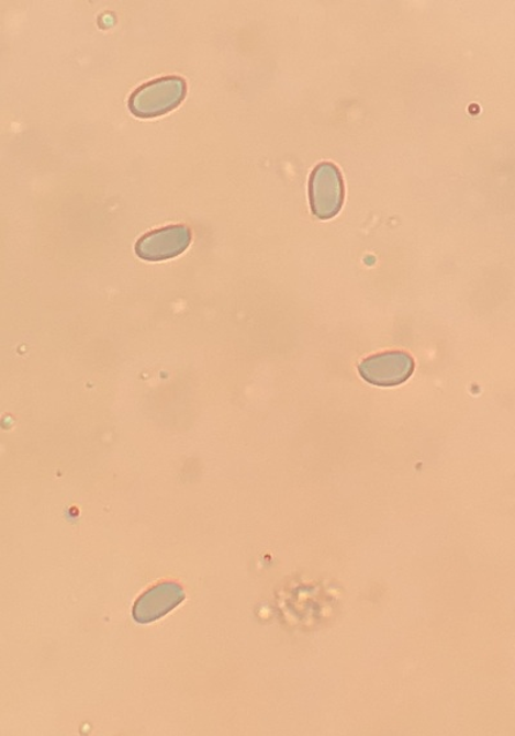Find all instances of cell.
Returning <instances> with one entry per match:
<instances>
[{
  "label": "cell",
  "instance_id": "2",
  "mask_svg": "<svg viewBox=\"0 0 515 736\" xmlns=\"http://www.w3.org/2000/svg\"><path fill=\"white\" fill-rule=\"evenodd\" d=\"M310 201L312 213L320 220H331L340 212L345 202V183L337 165L323 163L313 169Z\"/></svg>",
  "mask_w": 515,
  "mask_h": 736
},
{
  "label": "cell",
  "instance_id": "1",
  "mask_svg": "<svg viewBox=\"0 0 515 736\" xmlns=\"http://www.w3.org/2000/svg\"><path fill=\"white\" fill-rule=\"evenodd\" d=\"M188 93L186 81L179 77L159 78L141 86L131 96L130 109L142 119L158 118L175 110Z\"/></svg>",
  "mask_w": 515,
  "mask_h": 736
},
{
  "label": "cell",
  "instance_id": "4",
  "mask_svg": "<svg viewBox=\"0 0 515 736\" xmlns=\"http://www.w3.org/2000/svg\"><path fill=\"white\" fill-rule=\"evenodd\" d=\"M190 243L191 232L188 225H169L141 237L136 253L139 258L152 261L170 259L188 249Z\"/></svg>",
  "mask_w": 515,
  "mask_h": 736
},
{
  "label": "cell",
  "instance_id": "3",
  "mask_svg": "<svg viewBox=\"0 0 515 736\" xmlns=\"http://www.w3.org/2000/svg\"><path fill=\"white\" fill-rule=\"evenodd\" d=\"M358 371L372 386L395 387L412 377L414 360L405 352H387L365 359Z\"/></svg>",
  "mask_w": 515,
  "mask_h": 736
}]
</instances>
